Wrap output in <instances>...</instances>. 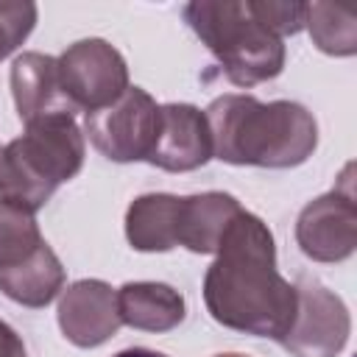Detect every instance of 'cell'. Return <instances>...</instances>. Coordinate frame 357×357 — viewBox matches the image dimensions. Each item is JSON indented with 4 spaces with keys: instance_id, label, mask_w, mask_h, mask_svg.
<instances>
[{
    "instance_id": "52a82bcc",
    "label": "cell",
    "mask_w": 357,
    "mask_h": 357,
    "mask_svg": "<svg viewBox=\"0 0 357 357\" xmlns=\"http://www.w3.org/2000/svg\"><path fill=\"white\" fill-rule=\"evenodd\" d=\"M351 318L337 293L310 276L296 282V315L279 340L293 357H337L349 340Z\"/></svg>"
},
{
    "instance_id": "2e32d148",
    "label": "cell",
    "mask_w": 357,
    "mask_h": 357,
    "mask_svg": "<svg viewBox=\"0 0 357 357\" xmlns=\"http://www.w3.org/2000/svg\"><path fill=\"white\" fill-rule=\"evenodd\" d=\"M304 28L329 56H354L357 50V8L351 3H307Z\"/></svg>"
},
{
    "instance_id": "ba28073f",
    "label": "cell",
    "mask_w": 357,
    "mask_h": 357,
    "mask_svg": "<svg viewBox=\"0 0 357 357\" xmlns=\"http://www.w3.org/2000/svg\"><path fill=\"white\" fill-rule=\"evenodd\" d=\"M354 165H346L340 184L310 201L296 220V243L315 262H343L357 245V204L351 184Z\"/></svg>"
},
{
    "instance_id": "3957f363",
    "label": "cell",
    "mask_w": 357,
    "mask_h": 357,
    "mask_svg": "<svg viewBox=\"0 0 357 357\" xmlns=\"http://www.w3.org/2000/svg\"><path fill=\"white\" fill-rule=\"evenodd\" d=\"M84 165V134L67 114L33 120L0 156V201L25 212L42 209L50 195Z\"/></svg>"
},
{
    "instance_id": "9a60e30c",
    "label": "cell",
    "mask_w": 357,
    "mask_h": 357,
    "mask_svg": "<svg viewBox=\"0 0 357 357\" xmlns=\"http://www.w3.org/2000/svg\"><path fill=\"white\" fill-rule=\"evenodd\" d=\"M64 287V268L56 251L45 243L28 262L0 271V290L22 307H47Z\"/></svg>"
},
{
    "instance_id": "6da1fadb",
    "label": "cell",
    "mask_w": 357,
    "mask_h": 357,
    "mask_svg": "<svg viewBox=\"0 0 357 357\" xmlns=\"http://www.w3.org/2000/svg\"><path fill=\"white\" fill-rule=\"evenodd\" d=\"M204 276L209 315L234 332L282 340L296 315V284L276 271L271 229L240 209L226 226Z\"/></svg>"
},
{
    "instance_id": "5b68a950",
    "label": "cell",
    "mask_w": 357,
    "mask_h": 357,
    "mask_svg": "<svg viewBox=\"0 0 357 357\" xmlns=\"http://www.w3.org/2000/svg\"><path fill=\"white\" fill-rule=\"evenodd\" d=\"M159 103L139 86H128L112 106L86 112L84 128L89 142L112 162H139L159 137Z\"/></svg>"
},
{
    "instance_id": "30bf717a",
    "label": "cell",
    "mask_w": 357,
    "mask_h": 357,
    "mask_svg": "<svg viewBox=\"0 0 357 357\" xmlns=\"http://www.w3.org/2000/svg\"><path fill=\"white\" fill-rule=\"evenodd\" d=\"M159 137L145 162L167 173H187L212 159V134L206 114L192 103L159 106Z\"/></svg>"
},
{
    "instance_id": "5bb4252c",
    "label": "cell",
    "mask_w": 357,
    "mask_h": 357,
    "mask_svg": "<svg viewBox=\"0 0 357 357\" xmlns=\"http://www.w3.org/2000/svg\"><path fill=\"white\" fill-rule=\"evenodd\" d=\"M181 195L148 192L131 201L126 212V237L137 251H170L178 245Z\"/></svg>"
},
{
    "instance_id": "7402d4cb",
    "label": "cell",
    "mask_w": 357,
    "mask_h": 357,
    "mask_svg": "<svg viewBox=\"0 0 357 357\" xmlns=\"http://www.w3.org/2000/svg\"><path fill=\"white\" fill-rule=\"evenodd\" d=\"M215 357H248V354H237V351H226V354H215Z\"/></svg>"
},
{
    "instance_id": "7a4b0ae2",
    "label": "cell",
    "mask_w": 357,
    "mask_h": 357,
    "mask_svg": "<svg viewBox=\"0 0 357 357\" xmlns=\"http://www.w3.org/2000/svg\"><path fill=\"white\" fill-rule=\"evenodd\" d=\"M212 156L229 165L296 167L318 145V123L296 100L262 103L254 95H220L206 109Z\"/></svg>"
},
{
    "instance_id": "44dd1931",
    "label": "cell",
    "mask_w": 357,
    "mask_h": 357,
    "mask_svg": "<svg viewBox=\"0 0 357 357\" xmlns=\"http://www.w3.org/2000/svg\"><path fill=\"white\" fill-rule=\"evenodd\" d=\"M114 357H167V354L153 351V349H145V346H134V349H123V351H117Z\"/></svg>"
},
{
    "instance_id": "e0dca14e",
    "label": "cell",
    "mask_w": 357,
    "mask_h": 357,
    "mask_svg": "<svg viewBox=\"0 0 357 357\" xmlns=\"http://www.w3.org/2000/svg\"><path fill=\"white\" fill-rule=\"evenodd\" d=\"M42 245L45 237L33 212L0 201V271L28 262Z\"/></svg>"
},
{
    "instance_id": "603a6c76",
    "label": "cell",
    "mask_w": 357,
    "mask_h": 357,
    "mask_svg": "<svg viewBox=\"0 0 357 357\" xmlns=\"http://www.w3.org/2000/svg\"><path fill=\"white\" fill-rule=\"evenodd\" d=\"M0 156H3V148H0Z\"/></svg>"
},
{
    "instance_id": "8fae6325",
    "label": "cell",
    "mask_w": 357,
    "mask_h": 357,
    "mask_svg": "<svg viewBox=\"0 0 357 357\" xmlns=\"http://www.w3.org/2000/svg\"><path fill=\"white\" fill-rule=\"evenodd\" d=\"M11 95H14L17 114L25 126L33 120H45V117L75 114L73 103L67 100L61 89L56 59L36 53V50L20 53L11 61Z\"/></svg>"
},
{
    "instance_id": "4fadbf2b",
    "label": "cell",
    "mask_w": 357,
    "mask_h": 357,
    "mask_svg": "<svg viewBox=\"0 0 357 357\" xmlns=\"http://www.w3.org/2000/svg\"><path fill=\"white\" fill-rule=\"evenodd\" d=\"M243 206L229 192H198L181 195L178 212V245L195 254H215L218 243Z\"/></svg>"
},
{
    "instance_id": "7c38bea8",
    "label": "cell",
    "mask_w": 357,
    "mask_h": 357,
    "mask_svg": "<svg viewBox=\"0 0 357 357\" xmlns=\"http://www.w3.org/2000/svg\"><path fill=\"white\" fill-rule=\"evenodd\" d=\"M120 321L142 332H170L184 321V296L165 282H126L117 290Z\"/></svg>"
},
{
    "instance_id": "9c48e42d",
    "label": "cell",
    "mask_w": 357,
    "mask_h": 357,
    "mask_svg": "<svg viewBox=\"0 0 357 357\" xmlns=\"http://www.w3.org/2000/svg\"><path fill=\"white\" fill-rule=\"evenodd\" d=\"M59 326L64 337L78 349H95L106 343L123 326L117 290L100 279L73 282L59 298Z\"/></svg>"
},
{
    "instance_id": "ffe728a7",
    "label": "cell",
    "mask_w": 357,
    "mask_h": 357,
    "mask_svg": "<svg viewBox=\"0 0 357 357\" xmlns=\"http://www.w3.org/2000/svg\"><path fill=\"white\" fill-rule=\"evenodd\" d=\"M0 357H28L22 337L6 321H0Z\"/></svg>"
},
{
    "instance_id": "277c9868",
    "label": "cell",
    "mask_w": 357,
    "mask_h": 357,
    "mask_svg": "<svg viewBox=\"0 0 357 357\" xmlns=\"http://www.w3.org/2000/svg\"><path fill=\"white\" fill-rule=\"evenodd\" d=\"M184 20L231 84L254 86L282 73L284 42L257 17L251 0H195L184 6Z\"/></svg>"
},
{
    "instance_id": "d6986e66",
    "label": "cell",
    "mask_w": 357,
    "mask_h": 357,
    "mask_svg": "<svg viewBox=\"0 0 357 357\" xmlns=\"http://www.w3.org/2000/svg\"><path fill=\"white\" fill-rule=\"evenodd\" d=\"M251 8L257 17L276 33V36H293L304 28V11L307 3H287V0H251Z\"/></svg>"
},
{
    "instance_id": "8992f818",
    "label": "cell",
    "mask_w": 357,
    "mask_h": 357,
    "mask_svg": "<svg viewBox=\"0 0 357 357\" xmlns=\"http://www.w3.org/2000/svg\"><path fill=\"white\" fill-rule=\"evenodd\" d=\"M56 64L61 89L75 112L106 109L128 89L126 59L106 39H81L70 45Z\"/></svg>"
},
{
    "instance_id": "ac0fdd59",
    "label": "cell",
    "mask_w": 357,
    "mask_h": 357,
    "mask_svg": "<svg viewBox=\"0 0 357 357\" xmlns=\"http://www.w3.org/2000/svg\"><path fill=\"white\" fill-rule=\"evenodd\" d=\"M36 22V6L33 3H0V61L17 50Z\"/></svg>"
}]
</instances>
